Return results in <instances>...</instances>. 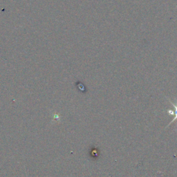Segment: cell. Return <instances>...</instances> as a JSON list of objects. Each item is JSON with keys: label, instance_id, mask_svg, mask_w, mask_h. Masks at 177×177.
Segmentation results:
<instances>
[{"label": "cell", "instance_id": "cell-1", "mask_svg": "<svg viewBox=\"0 0 177 177\" xmlns=\"http://www.w3.org/2000/svg\"><path fill=\"white\" fill-rule=\"evenodd\" d=\"M169 102H170L171 105H172V106L174 107V111L173 112V111H172V110H169V111H168V112L169 113V114H170V115H174V118L173 119V120H172V121L170 122H169V124L166 127H168L169 126V125H170L172 123V122H174V121H175V120H177V105H174L172 102L170 101V100H169Z\"/></svg>", "mask_w": 177, "mask_h": 177}]
</instances>
